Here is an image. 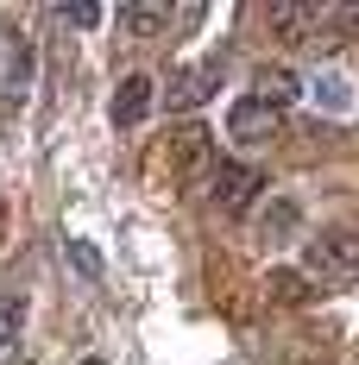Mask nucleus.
<instances>
[{
    "label": "nucleus",
    "instance_id": "1",
    "mask_svg": "<svg viewBox=\"0 0 359 365\" xmlns=\"http://www.w3.org/2000/svg\"><path fill=\"white\" fill-rule=\"evenodd\" d=\"M303 277L309 284H359V233L353 227H322L303 246Z\"/></svg>",
    "mask_w": 359,
    "mask_h": 365
},
{
    "label": "nucleus",
    "instance_id": "2",
    "mask_svg": "<svg viewBox=\"0 0 359 365\" xmlns=\"http://www.w3.org/2000/svg\"><path fill=\"white\" fill-rule=\"evenodd\" d=\"M258 195H265L258 164H240V158H215L208 164V202H215L221 215H246Z\"/></svg>",
    "mask_w": 359,
    "mask_h": 365
},
{
    "label": "nucleus",
    "instance_id": "3",
    "mask_svg": "<svg viewBox=\"0 0 359 365\" xmlns=\"http://www.w3.org/2000/svg\"><path fill=\"white\" fill-rule=\"evenodd\" d=\"M227 133H233V145H271V133H278V113L265 108L258 95H240V101L227 108Z\"/></svg>",
    "mask_w": 359,
    "mask_h": 365
},
{
    "label": "nucleus",
    "instance_id": "4",
    "mask_svg": "<svg viewBox=\"0 0 359 365\" xmlns=\"http://www.w3.org/2000/svg\"><path fill=\"white\" fill-rule=\"evenodd\" d=\"M221 82V57H208V63H196V70H177L171 76V88H164V108H196V101H208V88Z\"/></svg>",
    "mask_w": 359,
    "mask_h": 365
},
{
    "label": "nucleus",
    "instance_id": "5",
    "mask_svg": "<svg viewBox=\"0 0 359 365\" xmlns=\"http://www.w3.org/2000/svg\"><path fill=\"white\" fill-rule=\"evenodd\" d=\"M322 19H328L322 0H271V13H265V26L278 38H303V32H315Z\"/></svg>",
    "mask_w": 359,
    "mask_h": 365
},
{
    "label": "nucleus",
    "instance_id": "6",
    "mask_svg": "<svg viewBox=\"0 0 359 365\" xmlns=\"http://www.w3.org/2000/svg\"><path fill=\"white\" fill-rule=\"evenodd\" d=\"M252 95H258L271 113H284V108H296V101H303V76L284 70V63H265V70L252 76Z\"/></svg>",
    "mask_w": 359,
    "mask_h": 365
},
{
    "label": "nucleus",
    "instance_id": "7",
    "mask_svg": "<svg viewBox=\"0 0 359 365\" xmlns=\"http://www.w3.org/2000/svg\"><path fill=\"white\" fill-rule=\"evenodd\" d=\"M151 95H158V82L145 70L120 76V88H113V126H139L145 113H151Z\"/></svg>",
    "mask_w": 359,
    "mask_h": 365
},
{
    "label": "nucleus",
    "instance_id": "8",
    "mask_svg": "<svg viewBox=\"0 0 359 365\" xmlns=\"http://www.w3.org/2000/svg\"><path fill=\"white\" fill-rule=\"evenodd\" d=\"M303 95H309V101H315L322 113H353V82L334 70V63L309 76V82H303Z\"/></svg>",
    "mask_w": 359,
    "mask_h": 365
},
{
    "label": "nucleus",
    "instance_id": "9",
    "mask_svg": "<svg viewBox=\"0 0 359 365\" xmlns=\"http://www.w3.org/2000/svg\"><path fill=\"white\" fill-rule=\"evenodd\" d=\"M296 227H303V202H296V195H278V202L258 215V240H265V246H284V240H296Z\"/></svg>",
    "mask_w": 359,
    "mask_h": 365
},
{
    "label": "nucleus",
    "instance_id": "10",
    "mask_svg": "<svg viewBox=\"0 0 359 365\" xmlns=\"http://www.w3.org/2000/svg\"><path fill=\"white\" fill-rule=\"evenodd\" d=\"M265 296H271V302H284V309H303V302H315V284H309L296 264H271V277H265Z\"/></svg>",
    "mask_w": 359,
    "mask_h": 365
},
{
    "label": "nucleus",
    "instance_id": "11",
    "mask_svg": "<svg viewBox=\"0 0 359 365\" xmlns=\"http://www.w3.org/2000/svg\"><path fill=\"white\" fill-rule=\"evenodd\" d=\"M171 26V6L164 0H139V6H120V32H133V38H158Z\"/></svg>",
    "mask_w": 359,
    "mask_h": 365
},
{
    "label": "nucleus",
    "instance_id": "12",
    "mask_svg": "<svg viewBox=\"0 0 359 365\" xmlns=\"http://www.w3.org/2000/svg\"><path fill=\"white\" fill-rule=\"evenodd\" d=\"M171 164H177V177H196L208 164V133L202 126H183L177 139H171Z\"/></svg>",
    "mask_w": 359,
    "mask_h": 365
},
{
    "label": "nucleus",
    "instance_id": "13",
    "mask_svg": "<svg viewBox=\"0 0 359 365\" xmlns=\"http://www.w3.org/2000/svg\"><path fill=\"white\" fill-rule=\"evenodd\" d=\"M19 328H26V302L19 296H0V353L19 340Z\"/></svg>",
    "mask_w": 359,
    "mask_h": 365
},
{
    "label": "nucleus",
    "instance_id": "14",
    "mask_svg": "<svg viewBox=\"0 0 359 365\" xmlns=\"http://www.w3.org/2000/svg\"><path fill=\"white\" fill-rule=\"evenodd\" d=\"M64 26H101V13L95 6H64Z\"/></svg>",
    "mask_w": 359,
    "mask_h": 365
},
{
    "label": "nucleus",
    "instance_id": "15",
    "mask_svg": "<svg viewBox=\"0 0 359 365\" xmlns=\"http://www.w3.org/2000/svg\"><path fill=\"white\" fill-rule=\"evenodd\" d=\"M334 26H340V32H359V6H340V13H334Z\"/></svg>",
    "mask_w": 359,
    "mask_h": 365
}]
</instances>
